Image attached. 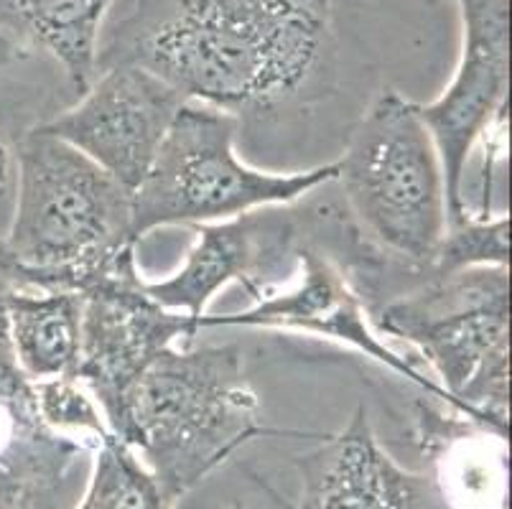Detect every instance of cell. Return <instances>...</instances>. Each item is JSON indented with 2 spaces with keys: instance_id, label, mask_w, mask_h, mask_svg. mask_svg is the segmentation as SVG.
Masks as SVG:
<instances>
[{
  "instance_id": "9",
  "label": "cell",
  "mask_w": 512,
  "mask_h": 509,
  "mask_svg": "<svg viewBox=\"0 0 512 509\" xmlns=\"http://www.w3.org/2000/svg\"><path fill=\"white\" fill-rule=\"evenodd\" d=\"M202 329H286L329 339L375 359L411 385L421 387L426 398L446 403L449 408V398L439 382L380 339L365 308V298L355 288L347 268L309 237L296 250V278L291 286L283 291L268 288L255 298L253 306L237 314H204Z\"/></svg>"
},
{
  "instance_id": "19",
  "label": "cell",
  "mask_w": 512,
  "mask_h": 509,
  "mask_svg": "<svg viewBox=\"0 0 512 509\" xmlns=\"http://www.w3.org/2000/svg\"><path fill=\"white\" fill-rule=\"evenodd\" d=\"M13 288L8 275L0 270V395L18 405H31L34 408V395H31V382L18 370L16 357L11 349V336H8V314L6 296Z\"/></svg>"
},
{
  "instance_id": "14",
  "label": "cell",
  "mask_w": 512,
  "mask_h": 509,
  "mask_svg": "<svg viewBox=\"0 0 512 509\" xmlns=\"http://www.w3.org/2000/svg\"><path fill=\"white\" fill-rule=\"evenodd\" d=\"M118 0H0V26L23 46L44 51L82 95L100 72L102 28Z\"/></svg>"
},
{
  "instance_id": "10",
  "label": "cell",
  "mask_w": 512,
  "mask_h": 509,
  "mask_svg": "<svg viewBox=\"0 0 512 509\" xmlns=\"http://www.w3.org/2000/svg\"><path fill=\"white\" fill-rule=\"evenodd\" d=\"M184 97L148 69L107 64L77 105L41 128L85 153L130 194L146 179Z\"/></svg>"
},
{
  "instance_id": "1",
  "label": "cell",
  "mask_w": 512,
  "mask_h": 509,
  "mask_svg": "<svg viewBox=\"0 0 512 509\" xmlns=\"http://www.w3.org/2000/svg\"><path fill=\"white\" fill-rule=\"evenodd\" d=\"M334 49L332 0H133L100 54L235 118L286 107Z\"/></svg>"
},
{
  "instance_id": "8",
  "label": "cell",
  "mask_w": 512,
  "mask_h": 509,
  "mask_svg": "<svg viewBox=\"0 0 512 509\" xmlns=\"http://www.w3.org/2000/svg\"><path fill=\"white\" fill-rule=\"evenodd\" d=\"M462 13V54L446 90L416 112L439 151L449 227L467 222L462 181L474 148L507 123L510 92V0H456Z\"/></svg>"
},
{
  "instance_id": "2",
  "label": "cell",
  "mask_w": 512,
  "mask_h": 509,
  "mask_svg": "<svg viewBox=\"0 0 512 509\" xmlns=\"http://www.w3.org/2000/svg\"><path fill=\"white\" fill-rule=\"evenodd\" d=\"M18 184L0 270L13 286L82 293L138 242L133 194L41 125L16 146Z\"/></svg>"
},
{
  "instance_id": "15",
  "label": "cell",
  "mask_w": 512,
  "mask_h": 509,
  "mask_svg": "<svg viewBox=\"0 0 512 509\" xmlns=\"http://www.w3.org/2000/svg\"><path fill=\"white\" fill-rule=\"evenodd\" d=\"M6 314L13 357L31 385L77 375L82 344V296L77 291L13 286Z\"/></svg>"
},
{
  "instance_id": "11",
  "label": "cell",
  "mask_w": 512,
  "mask_h": 509,
  "mask_svg": "<svg viewBox=\"0 0 512 509\" xmlns=\"http://www.w3.org/2000/svg\"><path fill=\"white\" fill-rule=\"evenodd\" d=\"M293 207V204H291ZM291 207H263L225 222L194 224V242L184 263L164 280H146V291L164 308L202 324L207 306L230 283L255 298L271 288L268 278L296 263L304 237L301 214Z\"/></svg>"
},
{
  "instance_id": "22",
  "label": "cell",
  "mask_w": 512,
  "mask_h": 509,
  "mask_svg": "<svg viewBox=\"0 0 512 509\" xmlns=\"http://www.w3.org/2000/svg\"><path fill=\"white\" fill-rule=\"evenodd\" d=\"M230 509H245V507H242V504H232Z\"/></svg>"
},
{
  "instance_id": "13",
  "label": "cell",
  "mask_w": 512,
  "mask_h": 509,
  "mask_svg": "<svg viewBox=\"0 0 512 509\" xmlns=\"http://www.w3.org/2000/svg\"><path fill=\"white\" fill-rule=\"evenodd\" d=\"M90 464L87 443L26 418L0 454V509H74Z\"/></svg>"
},
{
  "instance_id": "18",
  "label": "cell",
  "mask_w": 512,
  "mask_h": 509,
  "mask_svg": "<svg viewBox=\"0 0 512 509\" xmlns=\"http://www.w3.org/2000/svg\"><path fill=\"white\" fill-rule=\"evenodd\" d=\"M34 413L44 428L62 436L77 438L95 448L105 436H110L105 415L77 377H54V380L34 382Z\"/></svg>"
},
{
  "instance_id": "21",
  "label": "cell",
  "mask_w": 512,
  "mask_h": 509,
  "mask_svg": "<svg viewBox=\"0 0 512 509\" xmlns=\"http://www.w3.org/2000/svg\"><path fill=\"white\" fill-rule=\"evenodd\" d=\"M21 54H23V46L8 34L6 28L0 26V77H3V72H6V69L11 67Z\"/></svg>"
},
{
  "instance_id": "12",
  "label": "cell",
  "mask_w": 512,
  "mask_h": 509,
  "mask_svg": "<svg viewBox=\"0 0 512 509\" xmlns=\"http://www.w3.org/2000/svg\"><path fill=\"white\" fill-rule=\"evenodd\" d=\"M293 464L301 476L296 509H456L434 474L400 466L380 446L365 405Z\"/></svg>"
},
{
  "instance_id": "20",
  "label": "cell",
  "mask_w": 512,
  "mask_h": 509,
  "mask_svg": "<svg viewBox=\"0 0 512 509\" xmlns=\"http://www.w3.org/2000/svg\"><path fill=\"white\" fill-rule=\"evenodd\" d=\"M16 184V146H13L6 135L0 133V247H3L8 230H11L13 209H16Z\"/></svg>"
},
{
  "instance_id": "3",
  "label": "cell",
  "mask_w": 512,
  "mask_h": 509,
  "mask_svg": "<svg viewBox=\"0 0 512 509\" xmlns=\"http://www.w3.org/2000/svg\"><path fill=\"white\" fill-rule=\"evenodd\" d=\"M271 433L281 431L260 423L240 344H186L169 347L148 367L118 438L176 504L242 446Z\"/></svg>"
},
{
  "instance_id": "7",
  "label": "cell",
  "mask_w": 512,
  "mask_h": 509,
  "mask_svg": "<svg viewBox=\"0 0 512 509\" xmlns=\"http://www.w3.org/2000/svg\"><path fill=\"white\" fill-rule=\"evenodd\" d=\"M82 296V344L77 380L100 405L115 436L123 433L130 398L146 370L179 339L186 344L202 331L192 316L164 308L146 291L128 250L113 268L95 278Z\"/></svg>"
},
{
  "instance_id": "4",
  "label": "cell",
  "mask_w": 512,
  "mask_h": 509,
  "mask_svg": "<svg viewBox=\"0 0 512 509\" xmlns=\"http://www.w3.org/2000/svg\"><path fill=\"white\" fill-rule=\"evenodd\" d=\"M370 321L426 359L451 410L510 436V268L421 278Z\"/></svg>"
},
{
  "instance_id": "16",
  "label": "cell",
  "mask_w": 512,
  "mask_h": 509,
  "mask_svg": "<svg viewBox=\"0 0 512 509\" xmlns=\"http://www.w3.org/2000/svg\"><path fill=\"white\" fill-rule=\"evenodd\" d=\"M74 509H174L141 456L115 433L92 448L87 484Z\"/></svg>"
},
{
  "instance_id": "6",
  "label": "cell",
  "mask_w": 512,
  "mask_h": 509,
  "mask_svg": "<svg viewBox=\"0 0 512 509\" xmlns=\"http://www.w3.org/2000/svg\"><path fill=\"white\" fill-rule=\"evenodd\" d=\"M240 123L202 102L181 105L146 179L133 191V240L171 224L225 222L263 207H291L334 184L337 161L291 174L248 166L235 148Z\"/></svg>"
},
{
  "instance_id": "5",
  "label": "cell",
  "mask_w": 512,
  "mask_h": 509,
  "mask_svg": "<svg viewBox=\"0 0 512 509\" xmlns=\"http://www.w3.org/2000/svg\"><path fill=\"white\" fill-rule=\"evenodd\" d=\"M349 224L385 263L423 275L449 227L436 143L416 102L388 90L355 125L337 179Z\"/></svg>"
},
{
  "instance_id": "17",
  "label": "cell",
  "mask_w": 512,
  "mask_h": 509,
  "mask_svg": "<svg viewBox=\"0 0 512 509\" xmlns=\"http://www.w3.org/2000/svg\"><path fill=\"white\" fill-rule=\"evenodd\" d=\"M467 268H510V217L474 219L446 227L434 263L421 278L451 275Z\"/></svg>"
}]
</instances>
